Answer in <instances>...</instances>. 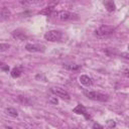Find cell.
Segmentation results:
<instances>
[{"mask_svg":"<svg viewBox=\"0 0 129 129\" xmlns=\"http://www.w3.org/2000/svg\"><path fill=\"white\" fill-rule=\"evenodd\" d=\"M107 123H108V125H109L110 127H114V126H115V122H114L113 120H109Z\"/></svg>","mask_w":129,"mask_h":129,"instance_id":"19","label":"cell"},{"mask_svg":"<svg viewBox=\"0 0 129 129\" xmlns=\"http://www.w3.org/2000/svg\"><path fill=\"white\" fill-rule=\"evenodd\" d=\"M114 27L113 26H110V25H102L100 26L99 28H97L95 30V35L97 37H106L110 34L113 33L114 31Z\"/></svg>","mask_w":129,"mask_h":129,"instance_id":"2","label":"cell"},{"mask_svg":"<svg viewBox=\"0 0 129 129\" xmlns=\"http://www.w3.org/2000/svg\"><path fill=\"white\" fill-rule=\"evenodd\" d=\"M72 129H79V128H72Z\"/></svg>","mask_w":129,"mask_h":129,"instance_id":"25","label":"cell"},{"mask_svg":"<svg viewBox=\"0 0 129 129\" xmlns=\"http://www.w3.org/2000/svg\"><path fill=\"white\" fill-rule=\"evenodd\" d=\"M61 38V32L57 30H50L44 34V39L48 41H58Z\"/></svg>","mask_w":129,"mask_h":129,"instance_id":"4","label":"cell"},{"mask_svg":"<svg viewBox=\"0 0 129 129\" xmlns=\"http://www.w3.org/2000/svg\"><path fill=\"white\" fill-rule=\"evenodd\" d=\"M57 17L61 21H70V20H75L78 19V15L75 13H72L67 10H61L57 13Z\"/></svg>","mask_w":129,"mask_h":129,"instance_id":"3","label":"cell"},{"mask_svg":"<svg viewBox=\"0 0 129 129\" xmlns=\"http://www.w3.org/2000/svg\"><path fill=\"white\" fill-rule=\"evenodd\" d=\"M84 95L93 100V101H99V102H107L109 100V97L108 95H105V94H102L100 92H96V91H85L84 92Z\"/></svg>","mask_w":129,"mask_h":129,"instance_id":"1","label":"cell"},{"mask_svg":"<svg viewBox=\"0 0 129 129\" xmlns=\"http://www.w3.org/2000/svg\"><path fill=\"white\" fill-rule=\"evenodd\" d=\"M50 103H52V104H55V105H56V104H57V100L52 98V99H50Z\"/></svg>","mask_w":129,"mask_h":129,"instance_id":"20","label":"cell"},{"mask_svg":"<svg viewBox=\"0 0 129 129\" xmlns=\"http://www.w3.org/2000/svg\"><path fill=\"white\" fill-rule=\"evenodd\" d=\"M93 129H104V127L99 123H94L93 124Z\"/></svg>","mask_w":129,"mask_h":129,"instance_id":"18","label":"cell"},{"mask_svg":"<svg viewBox=\"0 0 129 129\" xmlns=\"http://www.w3.org/2000/svg\"><path fill=\"white\" fill-rule=\"evenodd\" d=\"M12 36L14 38H17V39H25V38H27V35L21 30H14L12 32Z\"/></svg>","mask_w":129,"mask_h":129,"instance_id":"10","label":"cell"},{"mask_svg":"<svg viewBox=\"0 0 129 129\" xmlns=\"http://www.w3.org/2000/svg\"><path fill=\"white\" fill-rule=\"evenodd\" d=\"M50 91H51L52 94H54L55 96H57V97H59V98H61V99H63V100H70V99H71L70 94H69L66 90H63V89H61V88L54 87V88H51Z\"/></svg>","mask_w":129,"mask_h":129,"instance_id":"5","label":"cell"},{"mask_svg":"<svg viewBox=\"0 0 129 129\" xmlns=\"http://www.w3.org/2000/svg\"><path fill=\"white\" fill-rule=\"evenodd\" d=\"M21 69L20 68H14L12 71H11V77L12 78H19L20 75H21Z\"/></svg>","mask_w":129,"mask_h":129,"instance_id":"14","label":"cell"},{"mask_svg":"<svg viewBox=\"0 0 129 129\" xmlns=\"http://www.w3.org/2000/svg\"><path fill=\"white\" fill-rule=\"evenodd\" d=\"M69 70H73V71H76V70H78L79 68H80V66H78V64H68V66H66Z\"/></svg>","mask_w":129,"mask_h":129,"instance_id":"17","label":"cell"},{"mask_svg":"<svg viewBox=\"0 0 129 129\" xmlns=\"http://www.w3.org/2000/svg\"><path fill=\"white\" fill-rule=\"evenodd\" d=\"M25 49L29 52H42L45 50V47L41 44H31L28 43L25 46Z\"/></svg>","mask_w":129,"mask_h":129,"instance_id":"6","label":"cell"},{"mask_svg":"<svg viewBox=\"0 0 129 129\" xmlns=\"http://www.w3.org/2000/svg\"><path fill=\"white\" fill-rule=\"evenodd\" d=\"M6 129H12V128H10V127H7V128H6Z\"/></svg>","mask_w":129,"mask_h":129,"instance_id":"24","label":"cell"},{"mask_svg":"<svg viewBox=\"0 0 129 129\" xmlns=\"http://www.w3.org/2000/svg\"><path fill=\"white\" fill-rule=\"evenodd\" d=\"M104 5L106 6V8L109 12H113L115 10V4L112 1H106V2H104Z\"/></svg>","mask_w":129,"mask_h":129,"instance_id":"13","label":"cell"},{"mask_svg":"<svg viewBox=\"0 0 129 129\" xmlns=\"http://www.w3.org/2000/svg\"><path fill=\"white\" fill-rule=\"evenodd\" d=\"M74 113L79 114V115H84L86 119H90V118H91V116L88 114V112H87L86 108H85L83 105H81V104L77 105V107L74 109Z\"/></svg>","mask_w":129,"mask_h":129,"instance_id":"7","label":"cell"},{"mask_svg":"<svg viewBox=\"0 0 129 129\" xmlns=\"http://www.w3.org/2000/svg\"><path fill=\"white\" fill-rule=\"evenodd\" d=\"M124 75H125L126 77H128V70H127V69L124 71Z\"/></svg>","mask_w":129,"mask_h":129,"instance_id":"21","label":"cell"},{"mask_svg":"<svg viewBox=\"0 0 129 129\" xmlns=\"http://www.w3.org/2000/svg\"><path fill=\"white\" fill-rule=\"evenodd\" d=\"M10 16H11L10 10H8L7 8H0V21L8 19Z\"/></svg>","mask_w":129,"mask_h":129,"instance_id":"8","label":"cell"},{"mask_svg":"<svg viewBox=\"0 0 129 129\" xmlns=\"http://www.w3.org/2000/svg\"><path fill=\"white\" fill-rule=\"evenodd\" d=\"M4 66H5V63H4V62H2V61H0V69H2Z\"/></svg>","mask_w":129,"mask_h":129,"instance_id":"22","label":"cell"},{"mask_svg":"<svg viewBox=\"0 0 129 129\" xmlns=\"http://www.w3.org/2000/svg\"><path fill=\"white\" fill-rule=\"evenodd\" d=\"M9 48V44L7 43H0V51H5Z\"/></svg>","mask_w":129,"mask_h":129,"instance_id":"16","label":"cell"},{"mask_svg":"<svg viewBox=\"0 0 129 129\" xmlns=\"http://www.w3.org/2000/svg\"><path fill=\"white\" fill-rule=\"evenodd\" d=\"M17 99H18V101H19L21 104L28 105V106L32 105V101H31L28 97H25V96H18V97H17Z\"/></svg>","mask_w":129,"mask_h":129,"instance_id":"11","label":"cell"},{"mask_svg":"<svg viewBox=\"0 0 129 129\" xmlns=\"http://www.w3.org/2000/svg\"><path fill=\"white\" fill-rule=\"evenodd\" d=\"M52 10H53V7H52V6H48V7L44 8L43 10L39 11V13H40V14H44V15H48V14H50V13L52 12Z\"/></svg>","mask_w":129,"mask_h":129,"instance_id":"15","label":"cell"},{"mask_svg":"<svg viewBox=\"0 0 129 129\" xmlns=\"http://www.w3.org/2000/svg\"><path fill=\"white\" fill-rule=\"evenodd\" d=\"M80 82H81V84H83L85 86H91L93 84V80L87 75H82L80 77Z\"/></svg>","mask_w":129,"mask_h":129,"instance_id":"9","label":"cell"},{"mask_svg":"<svg viewBox=\"0 0 129 129\" xmlns=\"http://www.w3.org/2000/svg\"><path fill=\"white\" fill-rule=\"evenodd\" d=\"M5 113L7 115L11 116V117H17L18 116V113L14 108H6L5 109Z\"/></svg>","mask_w":129,"mask_h":129,"instance_id":"12","label":"cell"},{"mask_svg":"<svg viewBox=\"0 0 129 129\" xmlns=\"http://www.w3.org/2000/svg\"><path fill=\"white\" fill-rule=\"evenodd\" d=\"M122 55H124V57H125V58H128V53H127V52H125V53H123Z\"/></svg>","mask_w":129,"mask_h":129,"instance_id":"23","label":"cell"}]
</instances>
